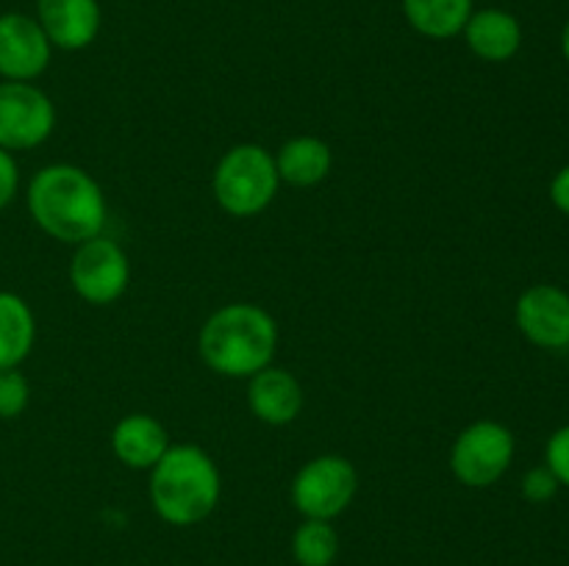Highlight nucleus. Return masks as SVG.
Listing matches in <instances>:
<instances>
[{"mask_svg":"<svg viewBox=\"0 0 569 566\" xmlns=\"http://www.w3.org/2000/svg\"><path fill=\"white\" fill-rule=\"evenodd\" d=\"M472 11V0H403L409 26L428 39L459 37Z\"/></svg>","mask_w":569,"mask_h":566,"instance_id":"17","label":"nucleus"},{"mask_svg":"<svg viewBox=\"0 0 569 566\" xmlns=\"http://www.w3.org/2000/svg\"><path fill=\"white\" fill-rule=\"evenodd\" d=\"M467 48L483 61H500L515 59L517 50L522 44V26L511 11L506 9H478L472 11L470 20L465 26Z\"/></svg>","mask_w":569,"mask_h":566,"instance_id":"14","label":"nucleus"},{"mask_svg":"<svg viewBox=\"0 0 569 566\" xmlns=\"http://www.w3.org/2000/svg\"><path fill=\"white\" fill-rule=\"evenodd\" d=\"M359 488L356 466L345 455H317L292 481V503L303 519L331 522L345 514Z\"/></svg>","mask_w":569,"mask_h":566,"instance_id":"6","label":"nucleus"},{"mask_svg":"<svg viewBox=\"0 0 569 566\" xmlns=\"http://www.w3.org/2000/svg\"><path fill=\"white\" fill-rule=\"evenodd\" d=\"M515 461V433L495 420L467 425L450 449L456 481L470 488H487L509 472Z\"/></svg>","mask_w":569,"mask_h":566,"instance_id":"5","label":"nucleus"},{"mask_svg":"<svg viewBox=\"0 0 569 566\" xmlns=\"http://www.w3.org/2000/svg\"><path fill=\"white\" fill-rule=\"evenodd\" d=\"M37 320L20 294L0 292V370H14L31 355Z\"/></svg>","mask_w":569,"mask_h":566,"instance_id":"16","label":"nucleus"},{"mask_svg":"<svg viewBox=\"0 0 569 566\" xmlns=\"http://www.w3.org/2000/svg\"><path fill=\"white\" fill-rule=\"evenodd\" d=\"M545 464H548V469L553 472L556 481L569 488V425L559 427V431L548 438V447H545Z\"/></svg>","mask_w":569,"mask_h":566,"instance_id":"21","label":"nucleus"},{"mask_svg":"<svg viewBox=\"0 0 569 566\" xmlns=\"http://www.w3.org/2000/svg\"><path fill=\"white\" fill-rule=\"evenodd\" d=\"M72 289L92 305H111L126 294L131 281V261L126 250L109 236H94L78 244L70 264Z\"/></svg>","mask_w":569,"mask_h":566,"instance_id":"8","label":"nucleus"},{"mask_svg":"<svg viewBox=\"0 0 569 566\" xmlns=\"http://www.w3.org/2000/svg\"><path fill=\"white\" fill-rule=\"evenodd\" d=\"M550 200H553V205L561 214L569 216V164L561 166L553 175V181H550Z\"/></svg>","mask_w":569,"mask_h":566,"instance_id":"23","label":"nucleus"},{"mask_svg":"<svg viewBox=\"0 0 569 566\" xmlns=\"http://www.w3.org/2000/svg\"><path fill=\"white\" fill-rule=\"evenodd\" d=\"M211 186L220 209L231 216L261 214L281 186L276 155L261 144H237L217 161Z\"/></svg>","mask_w":569,"mask_h":566,"instance_id":"4","label":"nucleus"},{"mask_svg":"<svg viewBox=\"0 0 569 566\" xmlns=\"http://www.w3.org/2000/svg\"><path fill=\"white\" fill-rule=\"evenodd\" d=\"M292 555L300 566H331L339 555V536L331 522L303 519L292 536Z\"/></svg>","mask_w":569,"mask_h":566,"instance_id":"18","label":"nucleus"},{"mask_svg":"<svg viewBox=\"0 0 569 566\" xmlns=\"http://www.w3.org/2000/svg\"><path fill=\"white\" fill-rule=\"evenodd\" d=\"M167 427L150 414H128L111 431V449L128 469H153L170 449Z\"/></svg>","mask_w":569,"mask_h":566,"instance_id":"13","label":"nucleus"},{"mask_svg":"<svg viewBox=\"0 0 569 566\" xmlns=\"http://www.w3.org/2000/svg\"><path fill=\"white\" fill-rule=\"evenodd\" d=\"M53 44L44 37L37 17L22 11L0 14V78L3 81H37L50 64Z\"/></svg>","mask_w":569,"mask_h":566,"instance_id":"9","label":"nucleus"},{"mask_svg":"<svg viewBox=\"0 0 569 566\" xmlns=\"http://www.w3.org/2000/svg\"><path fill=\"white\" fill-rule=\"evenodd\" d=\"M56 128V105L28 81L0 83V148L9 153L33 150Z\"/></svg>","mask_w":569,"mask_h":566,"instance_id":"7","label":"nucleus"},{"mask_svg":"<svg viewBox=\"0 0 569 566\" xmlns=\"http://www.w3.org/2000/svg\"><path fill=\"white\" fill-rule=\"evenodd\" d=\"M28 400H31V386L20 366L0 370V420H17L28 408Z\"/></svg>","mask_w":569,"mask_h":566,"instance_id":"19","label":"nucleus"},{"mask_svg":"<svg viewBox=\"0 0 569 566\" xmlns=\"http://www.w3.org/2000/svg\"><path fill=\"white\" fill-rule=\"evenodd\" d=\"M28 214L50 239L83 244L100 236L109 205L100 183L76 164H48L28 183Z\"/></svg>","mask_w":569,"mask_h":566,"instance_id":"1","label":"nucleus"},{"mask_svg":"<svg viewBox=\"0 0 569 566\" xmlns=\"http://www.w3.org/2000/svg\"><path fill=\"white\" fill-rule=\"evenodd\" d=\"M17 189H20V166L14 153L0 148V211L17 198Z\"/></svg>","mask_w":569,"mask_h":566,"instance_id":"22","label":"nucleus"},{"mask_svg":"<svg viewBox=\"0 0 569 566\" xmlns=\"http://www.w3.org/2000/svg\"><path fill=\"white\" fill-rule=\"evenodd\" d=\"M561 53H565V59L569 64V20L565 22V31H561Z\"/></svg>","mask_w":569,"mask_h":566,"instance_id":"24","label":"nucleus"},{"mask_svg":"<svg viewBox=\"0 0 569 566\" xmlns=\"http://www.w3.org/2000/svg\"><path fill=\"white\" fill-rule=\"evenodd\" d=\"M220 494V469L194 444H172L150 469V503L167 525L189 527L209 519Z\"/></svg>","mask_w":569,"mask_h":566,"instance_id":"3","label":"nucleus"},{"mask_svg":"<svg viewBox=\"0 0 569 566\" xmlns=\"http://www.w3.org/2000/svg\"><path fill=\"white\" fill-rule=\"evenodd\" d=\"M517 327L542 350L569 347V294L553 283L526 289L515 309Z\"/></svg>","mask_w":569,"mask_h":566,"instance_id":"10","label":"nucleus"},{"mask_svg":"<svg viewBox=\"0 0 569 566\" xmlns=\"http://www.w3.org/2000/svg\"><path fill=\"white\" fill-rule=\"evenodd\" d=\"M37 22L59 50H83L98 39L103 11L98 0H37Z\"/></svg>","mask_w":569,"mask_h":566,"instance_id":"11","label":"nucleus"},{"mask_svg":"<svg viewBox=\"0 0 569 566\" xmlns=\"http://www.w3.org/2000/svg\"><path fill=\"white\" fill-rule=\"evenodd\" d=\"M248 403L267 425H289L303 411V386L292 372L270 364L250 377Z\"/></svg>","mask_w":569,"mask_h":566,"instance_id":"12","label":"nucleus"},{"mask_svg":"<svg viewBox=\"0 0 569 566\" xmlns=\"http://www.w3.org/2000/svg\"><path fill=\"white\" fill-rule=\"evenodd\" d=\"M200 355L206 366L226 377H253L272 364L278 325L261 305L228 303L200 327Z\"/></svg>","mask_w":569,"mask_h":566,"instance_id":"2","label":"nucleus"},{"mask_svg":"<svg viewBox=\"0 0 569 566\" xmlns=\"http://www.w3.org/2000/svg\"><path fill=\"white\" fill-rule=\"evenodd\" d=\"M559 488L561 483L556 481V475L548 469V464L533 466V469H528L526 477H522V497H526L528 503H550V499L559 494Z\"/></svg>","mask_w":569,"mask_h":566,"instance_id":"20","label":"nucleus"},{"mask_svg":"<svg viewBox=\"0 0 569 566\" xmlns=\"http://www.w3.org/2000/svg\"><path fill=\"white\" fill-rule=\"evenodd\" d=\"M331 164V148L317 137L289 139L276 155L278 178L292 183V186H317L328 178Z\"/></svg>","mask_w":569,"mask_h":566,"instance_id":"15","label":"nucleus"}]
</instances>
